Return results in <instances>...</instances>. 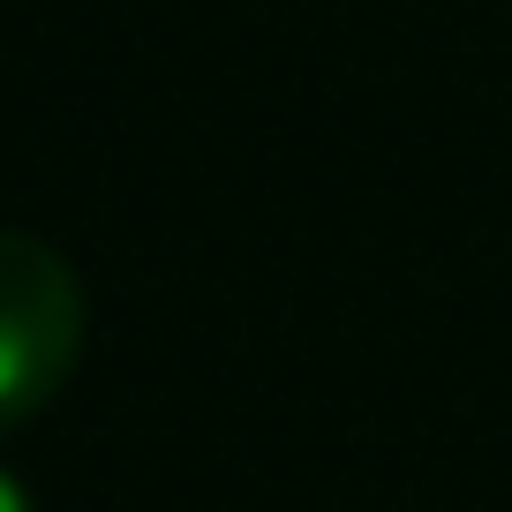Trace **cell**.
<instances>
[{
  "instance_id": "2",
  "label": "cell",
  "mask_w": 512,
  "mask_h": 512,
  "mask_svg": "<svg viewBox=\"0 0 512 512\" xmlns=\"http://www.w3.org/2000/svg\"><path fill=\"white\" fill-rule=\"evenodd\" d=\"M0 512H31V490H23L8 467H0Z\"/></svg>"
},
{
  "instance_id": "1",
  "label": "cell",
  "mask_w": 512,
  "mask_h": 512,
  "mask_svg": "<svg viewBox=\"0 0 512 512\" xmlns=\"http://www.w3.org/2000/svg\"><path fill=\"white\" fill-rule=\"evenodd\" d=\"M83 354V279L38 234H0V430L53 407Z\"/></svg>"
}]
</instances>
